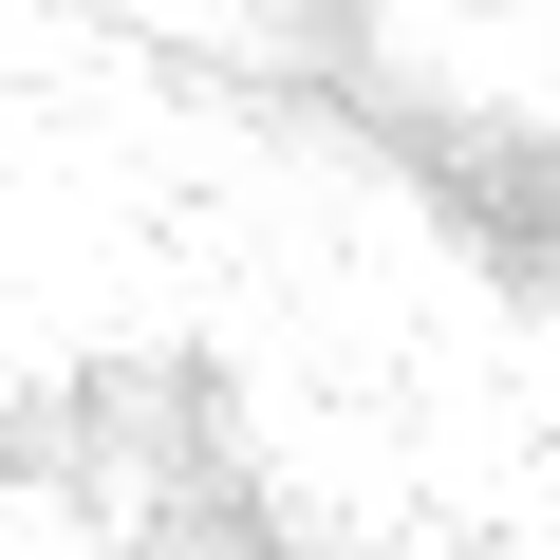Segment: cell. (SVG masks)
Instances as JSON below:
<instances>
[{"mask_svg": "<svg viewBox=\"0 0 560 560\" xmlns=\"http://www.w3.org/2000/svg\"><path fill=\"white\" fill-rule=\"evenodd\" d=\"M486 280H504V300L560 337V131H523V113H448V94H411V75H374L355 113H337Z\"/></svg>", "mask_w": 560, "mask_h": 560, "instance_id": "obj_1", "label": "cell"}, {"mask_svg": "<svg viewBox=\"0 0 560 560\" xmlns=\"http://www.w3.org/2000/svg\"><path fill=\"white\" fill-rule=\"evenodd\" d=\"M131 560H318V523L280 504L261 467H206V486H168V504H131Z\"/></svg>", "mask_w": 560, "mask_h": 560, "instance_id": "obj_2", "label": "cell"}]
</instances>
